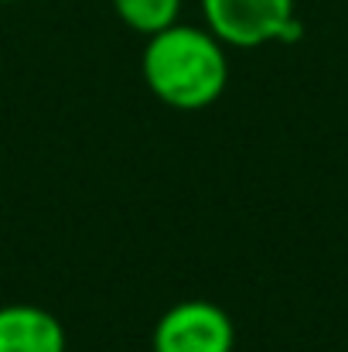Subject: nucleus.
I'll return each mask as SVG.
<instances>
[{"label": "nucleus", "instance_id": "obj_1", "mask_svg": "<svg viewBox=\"0 0 348 352\" xmlns=\"http://www.w3.org/2000/svg\"><path fill=\"white\" fill-rule=\"evenodd\" d=\"M140 69L150 93L174 110H205L229 82L226 45L209 28L181 21L147 38Z\"/></svg>", "mask_w": 348, "mask_h": 352}, {"label": "nucleus", "instance_id": "obj_2", "mask_svg": "<svg viewBox=\"0 0 348 352\" xmlns=\"http://www.w3.org/2000/svg\"><path fill=\"white\" fill-rule=\"evenodd\" d=\"M202 17L226 48H259L304 34L294 0H202Z\"/></svg>", "mask_w": 348, "mask_h": 352}, {"label": "nucleus", "instance_id": "obj_3", "mask_svg": "<svg viewBox=\"0 0 348 352\" xmlns=\"http://www.w3.org/2000/svg\"><path fill=\"white\" fill-rule=\"evenodd\" d=\"M235 329L232 318L212 301H178L167 308L150 336L154 352H232Z\"/></svg>", "mask_w": 348, "mask_h": 352}, {"label": "nucleus", "instance_id": "obj_4", "mask_svg": "<svg viewBox=\"0 0 348 352\" xmlns=\"http://www.w3.org/2000/svg\"><path fill=\"white\" fill-rule=\"evenodd\" d=\"M62 322L38 305L0 308V352H65Z\"/></svg>", "mask_w": 348, "mask_h": 352}, {"label": "nucleus", "instance_id": "obj_5", "mask_svg": "<svg viewBox=\"0 0 348 352\" xmlns=\"http://www.w3.org/2000/svg\"><path fill=\"white\" fill-rule=\"evenodd\" d=\"M113 10L130 31L150 38V34L178 24L181 0H113Z\"/></svg>", "mask_w": 348, "mask_h": 352}, {"label": "nucleus", "instance_id": "obj_6", "mask_svg": "<svg viewBox=\"0 0 348 352\" xmlns=\"http://www.w3.org/2000/svg\"><path fill=\"white\" fill-rule=\"evenodd\" d=\"M0 3H14V0H0Z\"/></svg>", "mask_w": 348, "mask_h": 352}]
</instances>
